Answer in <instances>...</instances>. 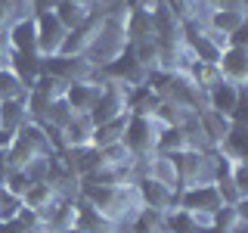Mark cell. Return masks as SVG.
Returning <instances> with one entry per match:
<instances>
[{
	"instance_id": "36",
	"label": "cell",
	"mask_w": 248,
	"mask_h": 233,
	"mask_svg": "<svg viewBox=\"0 0 248 233\" xmlns=\"http://www.w3.org/2000/svg\"><path fill=\"white\" fill-rule=\"evenodd\" d=\"M6 56H10V41L6 34H0V66H6Z\"/></svg>"
},
{
	"instance_id": "17",
	"label": "cell",
	"mask_w": 248,
	"mask_h": 233,
	"mask_svg": "<svg viewBox=\"0 0 248 233\" xmlns=\"http://www.w3.org/2000/svg\"><path fill=\"white\" fill-rule=\"evenodd\" d=\"M186 150H199L196 140L189 137V131L180 128V124H161L158 137H155V152L174 155V152H186Z\"/></svg>"
},
{
	"instance_id": "15",
	"label": "cell",
	"mask_w": 248,
	"mask_h": 233,
	"mask_svg": "<svg viewBox=\"0 0 248 233\" xmlns=\"http://www.w3.org/2000/svg\"><path fill=\"white\" fill-rule=\"evenodd\" d=\"M99 16H103V13H93L87 22H81L78 28L68 31L65 41H62V50H59V53H65V56H87L93 37H96V31H99Z\"/></svg>"
},
{
	"instance_id": "2",
	"label": "cell",
	"mask_w": 248,
	"mask_h": 233,
	"mask_svg": "<svg viewBox=\"0 0 248 233\" xmlns=\"http://www.w3.org/2000/svg\"><path fill=\"white\" fill-rule=\"evenodd\" d=\"M53 152H56V143H53L50 131L37 121H28L16 131L13 146L6 150V162L10 168H28L37 159H53Z\"/></svg>"
},
{
	"instance_id": "12",
	"label": "cell",
	"mask_w": 248,
	"mask_h": 233,
	"mask_svg": "<svg viewBox=\"0 0 248 233\" xmlns=\"http://www.w3.org/2000/svg\"><path fill=\"white\" fill-rule=\"evenodd\" d=\"M34 25H37V53H41V56H53V53H59L68 31L62 28V22L53 16V10L37 13Z\"/></svg>"
},
{
	"instance_id": "18",
	"label": "cell",
	"mask_w": 248,
	"mask_h": 233,
	"mask_svg": "<svg viewBox=\"0 0 248 233\" xmlns=\"http://www.w3.org/2000/svg\"><path fill=\"white\" fill-rule=\"evenodd\" d=\"M245 22H248V13H245V6H227V10H208V16H205V25H208V28H214L217 34H223V37H232L236 31H242V28H245Z\"/></svg>"
},
{
	"instance_id": "5",
	"label": "cell",
	"mask_w": 248,
	"mask_h": 233,
	"mask_svg": "<svg viewBox=\"0 0 248 233\" xmlns=\"http://www.w3.org/2000/svg\"><path fill=\"white\" fill-rule=\"evenodd\" d=\"M96 75L103 78V81L121 84V87H137V84H146V81H149V68L140 62L134 44H127V47L118 53V56H115L112 62H106V66L99 68Z\"/></svg>"
},
{
	"instance_id": "19",
	"label": "cell",
	"mask_w": 248,
	"mask_h": 233,
	"mask_svg": "<svg viewBox=\"0 0 248 233\" xmlns=\"http://www.w3.org/2000/svg\"><path fill=\"white\" fill-rule=\"evenodd\" d=\"M6 41H10V50L37 53V25H34V16L13 19V25L6 28Z\"/></svg>"
},
{
	"instance_id": "10",
	"label": "cell",
	"mask_w": 248,
	"mask_h": 233,
	"mask_svg": "<svg viewBox=\"0 0 248 233\" xmlns=\"http://www.w3.org/2000/svg\"><path fill=\"white\" fill-rule=\"evenodd\" d=\"M134 190H137V199L143 208H155V212H170L177 205V190L161 181H152L146 174H137L134 181Z\"/></svg>"
},
{
	"instance_id": "22",
	"label": "cell",
	"mask_w": 248,
	"mask_h": 233,
	"mask_svg": "<svg viewBox=\"0 0 248 233\" xmlns=\"http://www.w3.org/2000/svg\"><path fill=\"white\" fill-rule=\"evenodd\" d=\"M78 221V202L75 199H59L50 212L44 215V233H62L68 227H75Z\"/></svg>"
},
{
	"instance_id": "7",
	"label": "cell",
	"mask_w": 248,
	"mask_h": 233,
	"mask_svg": "<svg viewBox=\"0 0 248 233\" xmlns=\"http://www.w3.org/2000/svg\"><path fill=\"white\" fill-rule=\"evenodd\" d=\"M174 208H186V212L202 215V217H214V212L223 208V202L217 196L214 183H199V186H183V190H177V205Z\"/></svg>"
},
{
	"instance_id": "11",
	"label": "cell",
	"mask_w": 248,
	"mask_h": 233,
	"mask_svg": "<svg viewBox=\"0 0 248 233\" xmlns=\"http://www.w3.org/2000/svg\"><path fill=\"white\" fill-rule=\"evenodd\" d=\"M99 93H103V78L99 75H93V78H84V81H72V84H65V103L68 109H72L75 115H87L93 103L99 100Z\"/></svg>"
},
{
	"instance_id": "28",
	"label": "cell",
	"mask_w": 248,
	"mask_h": 233,
	"mask_svg": "<svg viewBox=\"0 0 248 233\" xmlns=\"http://www.w3.org/2000/svg\"><path fill=\"white\" fill-rule=\"evenodd\" d=\"M127 118H130V112H124V115H118V118H112V121H106V124H96V128H93V146L121 143L124 128H127Z\"/></svg>"
},
{
	"instance_id": "14",
	"label": "cell",
	"mask_w": 248,
	"mask_h": 233,
	"mask_svg": "<svg viewBox=\"0 0 248 233\" xmlns=\"http://www.w3.org/2000/svg\"><path fill=\"white\" fill-rule=\"evenodd\" d=\"M6 68L25 84V90H31L37 84V78L44 75V56L41 53H19V50H10L6 56Z\"/></svg>"
},
{
	"instance_id": "16",
	"label": "cell",
	"mask_w": 248,
	"mask_h": 233,
	"mask_svg": "<svg viewBox=\"0 0 248 233\" xmlns=\"http://www.w3.org/2000/svg\"><path fill=\"white\" fill-rule=\"evenodd\" d=\"M56 143L62 150H84V146H93V121L87 115H72V121L56 134Z\"/></svg>"
},
{
	"instance_id": "9",
	"label": "cell",
	"mask_w": 248,
	"mask_h": 233,
	"mask_svg": "<svg viewBox=\"0 0 248 233\" xmlns=\"http://www.w3.org/2000/svg\"><path fill=\"white\" fill-rule=\"evenodd\" d=\"M44 75H53L59 81L72 84V81H84V78H93L96 68L87 56H65V53H53V56H44Z\"/></svg>"
},
{
	"instance_id": "37",
	"label": "cell",
	"mask_w": 248,
	"mask_h": 233,
	"mask_svg": "<svg viewBox=\"0 0 248 233\" xmlns=\"http://www.w3.org/2000/svg\"><path fill=\"white\" fill-rule=\"evenodd\" d=\"M6 171H10V162H6V152H0V186H3Z\"/></svg>"
},
{
	"instance_id": "32",
	"label": "cell",
	"mask_w": 248,
	"mask_h": 233,
	"mask_svg": "<svg viewBox=\"0 0 248 233\" xmlns=\"http://www.w3.org/2000/svg\"><path fill=\"white\" fill-rule=\"evenodd\" d=\"M31 183H34V181H31V174H28L25 168H10V171H6V177H3V190L10 193V196H16V199L25 196Z\"/></svg>"
},
{
	"instance_id": "24",
	"label": "cell",
	"mask_w": 248,
	"mask_h": 233,
	"mask_svg": "<svg viewBox=\"0 0 248 233\" xmlns=\"http://www.w3.org/2000/svg\"><path fill=\"white\" fill-rule=\"evenodd\" d=\"M183 75H186V81L192 84L199 93H202V100H205V93L214 87L217 81H220V72H217V66H208V62H199V59H192L186 62V68H183Z\"/></svg>"
},
{
	"instance_id": "25",
	"label": "cell",
	"mask_w": 248,
	"mask_h": 233,
	"mask_svg": "<svg viewBox=\"0 0 248 233\" xmlns=\"http://www.w3.org/2000/svg\"><path fill=\"white\" fill-rule=\"evenodd\" d=\"M158 103H161V97L155 93V87H152L149 81L137 84V87H127V112H134V115H152Z\"/></svg>"
},
{
	"instance_id": "31",
	"label": "cell",
	"mask_w": 248,
	"mask_h": 233,
	"mask_svg": "<svg viewBox=\"0 0 248 233\" xmlns=\"http://www.w3.org/2000/svg\"><path fill=\"white\" fill-rule=\"evenodd\" d=\"M25 97H28L25 84H22L6 66H0V103H6V100H25Z\"/></svg>"
},
{
	"instance_id": "39",
	"label": "cell",
	"mask_w": 248,
	"mask_h": 233,
	"mask_svg": "<svg viewBox=\"0 0 248 233\" xmlns=\"http://www.w3.org/2000/svg\"><path fill=\"white\" fill-rule=\"evenodd\" d=\"M96 233H118V227H112V230H96Z\"/></svg>"
},
{
	"instance_id": "20",
	"label": "cell",
	"mask_w": 248,
	"mask_h": 233,
	"mask_svg": "<svg viewBox=\"0 0 248 233\" xmlns=\"http://www.w3.org/2000/svg\"><path fill=\"white\" fill-rule=\"evenodd\" d=\"M211 217L192 215L186 208H170L165 212V233H208Z\"/></svg>"
},
{
	"instance_id": "13",
	"label": "cell",
	"mask_w": 248,
	"mask_h": 233,
	"mask_svg": "<svg viewBox=\"0 0 248 233\" xmlns=\"http://www.w3.org/2000/svg\"><path fill=\"white\" fill-rule=\"evenodd\" d=\"M217 72H220L223 81L245 87V81H248V47L230 44L227 50L220 53V59H217Z\"/></svg>"
},
{
	"instance_id": "23",
	"label": "cell",
	"mask_w": 248,
	"mask_h": 233,
	"mask_svg": "<svg viewBox=\"0 0 248 233\" xmlns=\"http://www.w3.org/2000/svg\"><path fill=\"white\" fill-rule=\"evenodd\" d=\"M93 13H96L93 3H84V0H56V6H53V16L62 22L65 31H72V28L81 25V22H87Z\"/></svg>"
},
{
	"instance_id": "33",
	"label": "cell",
	"mask_w": 248,
	"mask_h": 233,
	"mask_svg": "<svg viewBox=\"0 0 248 233\" xmlns=\"http://www.w3.org/2000/svg\"><path fill=\"white\" fill-rule=\"evenodd\" d=\"M13 10H16L13 0H0V34H6V28L13 25Z\"/></svg>"
},
{
	"instance_id": "38",
	"label": "cell",
	"mask_w": 248,
	"mask_h": 233,
	"mask_svg": "<svg viewBox=\"0 0 248 233\" xmlns=\"http://www.w3.org/2000/svg\"><path fill=\"white\" fill-rule=\"evenodd\" d=\"M62 233H84V230H78V227H68V230H62Z\"/></svg>"
},
{
	"instance_id": "8",
	"label": "cell",
	"mask_w": 248,
	"mask_h": 233,
	"mask_svg": "<svg viewBox=\"0 0 248 233\" xmlns=\"http://www.w3.org/2000/svg\"><path fill=\"white\" fill-rule=\"evenodd\" d=\"M124 112H127V87H121V84H115V81H103V93H99V100L87 112L93 128L118 118V115H124Z\"/></svg>"
},
{
	"instance_id": "3",
	"label": "cell",
	"mask_w": 248,
	"mask_h": 233,
	"mask_svg": "<svg viewBox=\"0 0 248 233\" xmlns=\"http://www.w3.org/2000/svg\"><path fill=\"white\" fill-rule=\"evenodd\" d=\"M127 47V34H124V10L118 13H103L99 16V31L93 37L90 50H87V59L93 62V68H103L106 62H112L118 53Z\"/></svg>"
},
{
	"instance_id": "6",
	"label": "cell",
	"mask_w": 248,
	"mask_h": 233,
	"mask_svg": "<svg viewBox=\"0 0 248 233\" xmlns=\"http://www.w3.org/2000/svg\"><path fill=\"white\" fill-rule=\"evenodd\" d=\"M205 109L223 115L230 121H245V87L239 84H230V81H217L211 90L205 93Z\"/></svg>"
},
{
	"instance_id": "1",
	"label": "cell",
	"mask_w": 248,
	"mask_h": 233,
	"mask_svg": "<svg viewBox=\"0 0 248 233\" xmlns=\"http://www.w3.org/2000/svg\"><path fill=\"white\" fill-rule=\"evenodd\" d=\"M78 199L87 202V205H93L103 217H108L115 227L127 224L130 217L137 215V208H140V199H137L134 183H127V186H93V183H78Z\"/></svg>"
},
{
	"instance_id": "35",
	"label": "cell",
	"mask_w": 248,
	"mask_h": 233,
	"mask_svg": "<svg viewBox=\"0 0 248 233\" xmlns=\"http://www.w3.org/2000/svg\"><path fill=\"white\" fill-rule=\"evenodd\" d=\"M13 137H16V134H10V131L0 128V152H6V150L13 146Z\"/></svg>"
},
{
	"instance_id": "29",
	"label": "cell",
	"mask_w": 248,
	"mask_h": 233,
	"mask_svg": "<svg viewBox=\"0 0 248 233\" xmlns=\"http://www.w3.org/2000/svg\"><path fill=\"white\" fill-rule=\"evenodd\" d=\"M75 202H78V221H75L78 230L96 233V230H112V227H115V224L108 221V217H103L93 205H87V202H81V199H75Z\"/></svg>"
},
{
	"instance_id": "30",
	"label": "cell",
	"mask_w": 248,
	"mask_h": 233,
	"mask_svg": "<svg viewBox=\"0 0 248 233\" xmlns=\"http://www.w3.org/2000/svg\"><path fill=\"white\" fill-rule=\"evenodd\" d=\"M130 227L134 233H165V212H155V208H137V215L130 217Z\"/></svg>"
},
{
	"instance_id": "34",
	"label": "cell",
	"mask_w": 248,
	"mask_h": 233,
	"mask_svg": "<svg viewBox=\"0 0 248 233\" xmlns=\"http://www.w3.org/2000/svg\"><path fill=\"white\" fill-rule=\"evenodd\" d=\"M56 6V0H28V16H37V13H46V10H53Z\"/></svg>"
},
{
	"instance_id": "27",
	"label": "cell",
	"mask_w": 248,
	"mask_h": 233,
	"mask_svg": "<svg viewBox=\"0 0 248 233\" xmlns=\"http://www.w3.org/2000/svg\"><path fill=\"white\" fill-rule=\"evenodd\" d=\"M28 121H31V115H28L25 100H6V103H0V128L3 131L16 134V131Z\"/></svg>"
},
{
	"instance_id": "26",
	"label": "cell",
	"mask_w": 248,
	"mask_h": 233,
	"mask_svg": "<svg viewBox=\"0 0 248 233\" xmlns=\"http://www.w3.org/2000/svg\"><path fill=\"white\" fill-rule=\"evenodd\" d=\"M161 3L174 13V19L180 22V25L183 22H205V16H208L205 0H161Z\"/></svg>"
},
{
	"instance_id": "21",
	"label": "cell",
	"mask_w": 248,
	"mask_h": 233,
	"mask_svg": "<svg viewBox=\"0 0 248 233\" xmlns=\"http://www.w3.org/2000/svg\"><path fill=\"white\" fill-rule=\"evenodd\" d=\"M56 202H59V190H56V183H53V181H37V183H31L28 193L22 196V205L31 208V212H37L41 217L50 212Z\"/></svg>"
},
{
	"instance_id": "4",
	"label": "cell",
	"mask_w": 248,
	"mask_h": 233,
	"mask_svg": "<svg viewBox=\"0 0 248 233\" xmlns=\"http://www.w3.org/2000/svg\"><path fill=\"white\" fill-rule=\"evenodd\" d=\"M161 124L152 118V115H134L130 112L127 118V128H124V137H121V146L130 152V159L137 162H146L149 155H155V137H158Z\"/></svg>"
}]
</instances>
